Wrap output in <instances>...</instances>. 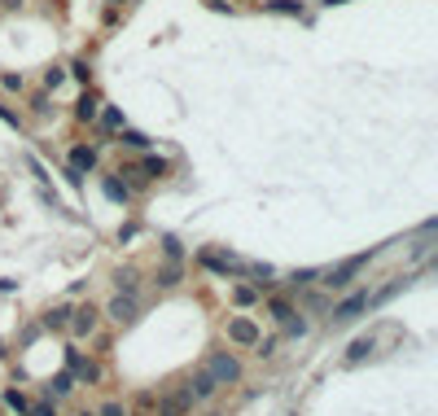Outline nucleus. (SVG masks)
Listing matches in <instances>:
<instances>
[{"mask_svg":"<svg viewBox=\"0 0 438 416\" xmlns=\"http://www.w3.org/2000/svg\"><path fill=\"white\" fill-rule=\"evenodd\" d=\"M198 263L207 272H215V276H245V259H237L232 250H215V245H207L198 254Z\"/></svg>","mask_w":438,"mask_h":416,"instance_id":"nucleus-1","label":"nucleus"},{"mask_svg":"<svg viewBox=\"0 0 438 416\" xmlns=\"http://www.w3.org/2000/svg\"><path fill=\"white\" fill-rule=\"evenodd\" d=\"M207 372H211V381H215V385H232V381L241 377V364H237V359H232L228 351H215V355H211V364H207Z\"/></svg>","mask_w":438,"mask_h":416,"instance_id":"nucleus-2","label":"nucleus"},{"mask_svg":"<svg viewBox=\"0 0 438 416\" xmlns=\"http://www.w3.org/2000/svg\"><path fill=\"white\" fill-rule=\"evenodd\" d=\"M364 263H368V254H355V259H347V263H338L333 272H324V285H328V289H342V285H351V276L360 272Z\"/></svg>","mask_w":438,"mask_h":416,"instance_id":"nucleus-3","label":"nucleus"},{"mask_svg":"<svg viewBox=\"0 0 438 416\" xmlns=\"http://www.w3.org/2000/svg\"><path fill=\"white\" fill-rule=\"evenodd\" d=\"M263 333H259V324L250 320V315H237V320H228V342H237V346H254Z\"/></svg>","mask_w":438,"mask_h":416,"instance_id":"nucleus-4","label":"nucleus"},{"mask_svg":"<svg viewBox=\"0 0 438 416\" xmlns=\"http://www.w3.org/2000/svg\"><path fill=\"white\" fill-rule=\"evenodd\" d=\"M66 364H71V377H75V381H84V385L101 377V368L92 364V359H84L79 351H66Z\"/></svg>","mask_w":438,"mask_h":416,"instance_id":"nucleus-5","label":"nucleus"},{"mask_svg":"<svg viewBox=\"0 0 438 416\" xmlns=\"http://www.w3.org/2000/svg\"><path fill=\"white\" fill-rule=\"evenodd\" d=\"M110 320H119V324H132L136 320V298L132 294H114L110 298V307H105Z\"/></svg>","mask_w":438,"mask_h":416,"instance_id":"nucleus-6","label":"nucleus"},{"mask_svg":"<svg viewBox=\"0 0 438 416\" xmlns=\"http://www.w3.org/2000/svg\"><path fill=\"white\" fill-rule=\"evenodd\" d=\"M92 166H97V149H92V145L71 149V180H75V184H79V175H84V171H92Z\"/></svg>","mask_w":438,"mask_h":416,"instance_id":"nucleus-7","label":"nucleus"},{"mask_svg":"<svg viewBox=\"0 0 438 416\" xmlns=\"http://www.w3.org/2000/svg\"><path fill=\"white\" fill-rule=\"evenodd\" d=\"M360 311H368V289H364V294H351V298L333 311V320H338V324H347V320H355Z\"/></svg>","mask_w":438,"mask_h":416,"instance_id":"nucleus-8","label":"nucleus"},{"mask_svg":"<svg viewBox=\"0 0 438 416\" xmlns=\"http://www.w3.org/2000/svg\"><path fill=\"white\" fill-rule=\"evenodd\" d=\"M184 395H189V399H211V395H215L211 372H207V368H202V372H193V377H189V385H184Z\"/></svg>","mask_w":438,"mask_h":416,"instance_id":"nucleus-9","label":"nucleus"},{"mask_svg":"<svg viewBox=\"0 0 438 416\" xmlns=\"http://www.w3.org/2000/svg\"><path fill=\"white\" fill-rule=\"evenodd\" d=\"M66 324L75 329V338H88V333L97 329V311H92V307H79V311H71V320H66Z\"/></svg>","mask_w":438,"mask_h":416,"instance_id":"nucleus-10","label":"nucleus"},{"mask_svg":"<svg viewBox=\"0 0 438 416\" xmlns=\"http://www.w3.org/2000/svg\"><path fill=\"white\" fill-rule=\"evenodd\" d=\"M373 346H377V333H364V338H355L351 351H347V364H364V359L373 355Z\"/></svg>","mask_w":438,"mask_h":416,"instance_id":"nucleus-11","label":"nucleus"},{"mask_svg":"<svg viewBox=\"0 0 438 416\" xmlns=\"http://www.w3.org/2000/svg\"><path fill=\"white\" fill-rule=\"evenodd\" d=\"M75 114H79V123H97V114H101V101H97V92H84V96H79Z\"/></svg>","mask_w":438,"mask_h":416,"instance_id":"nucleus-12","label":"nucleus"},{"mask_svg":"<svg viewBox=\"0 0 438 416\" xmlns=\"http://www.w3.org/2000/svg\"><path fill=\"white\" fill-rule=\"evenodd\" d=\"M97 123H101V132H110V136H119V132H123V114H119V105H101V114H97Z\"/></svg>","mask_w":438,"mask_h":416,"instance_id":"nucleus-13","label":"nucleus"},{"mask_svg":"<svg viewBox=\"0 0 438 416\" xmlns=\"http://www.w3.org/2000/svg\"><path fill=\"white\" fill-rule=\"evenodd\" d=\"M75 390V377L71 372H58V377L49 381V399H62V395H71Z\"/></svg>","mask_w":438,"mask_h":416,"instance_id":"nucleus-14","label":"nucleus"},{"mask_svg":"<svg viewBox=\"0 0 438 416\" xmlns=\"http://www.w3.org/2000/svg\"><path fill=\"white\" fill-rule=\"evenodd\" d=\"M268 311L277 315L281 324H294V307H290V302H285V298H272V302H268Z\"/></svg>","mask_w":438,"mask_h":416,"instance_id":"nucleus-15","label":"nucleus"},{"mask_svg":"<svg viewBox=\"0 0 438 416\" xmlns=\"http://www.w3.org/2000/svg\"><path fill=\"white\" fill-rule=\"evenodd\" d=\"M114 285H119V294H132V289H136V268H119Z\"/></svg>","mask_w":438,"mask_h":416,"instance_id":"nucleus-16","label":"nucleus"},{"mask_svg":"<svg viewBox=\"0 0 438 416\" xmlns=\"http://www.w3.org/2000/svg\"><path fill=\"white\" fill-rule=\"evenodd\" d=\"M5 404H9L13 412H18V416H26V412H31V399H26L22 390H5Z\"/></svg>","mask_w":438,"mask_h":416,"instance_id":"nucleus-17","label":"nucleus"},{"mask_svg":"<svg viewBox=\"0 0 438 416\" xmlns=\"http://www.w3.org/2000/svg\"><path fill=\"white\" fill-rule=\"evenodd\" d=\"M132 171H145V175H167V162H162V158H141V162L132 166Z\"/></svg>","mask_w":438,"mask_h":416,"instance_id":"nucleus-18","label":"nucleus"},{"mask_svg":"<svg viewBox=\"0 0 438 416\" xmlns=\"http://www.w3.org/2000/svg\"><path fill=\"white\" fill-rule=\"evenodd\" d=\"M119 145H128V149H149V141H145V136H141V132H128V128L119 132Z\"/></svg>","mask_w":438,"mask_h":416,"instance_id":"nucleus-19","label":"nucleus"},{"mask_svg":"<svg viewBox=\"0 0 438 416\" xmlns=\"http://www.w3.org/2000/svg\"><path fill=\"white\" fill-rule=\"evenodd\" d=\"M66 320H71V307H53V311L44 315V324H49V329H66Z\"/></svg>","mask_w":438,"mask_h":416,"instance_id":"nucleus-20","label":"nucleus"},{"mask_svg":"<svg viewBox=\"0 0 438 416\" xmlns=\"http://www.w3.org/2000/svg\"><path fill=\"white\" fill-rule=\"evenodd\" d=\"M175 281H180V259H171L167 268L158 272V285H175Z\"/></svg>","mask_w":438,"mask_h":416,"instance_id":"nucleus-21","label":"nucleus"},{"mask_svg":"<svg viewBox=\"0 0 438 416\" xmlns=\"http://www.w3.org/2000/svg\"><path fill=\"white\" fill-rule=\"evenodd\" d=\"M232 298H237V307H254V298H259V294H254L250 285H237V289H232Z\"/></svg>","mask_w":438,"mask_h":416,"instance_id":"nucleus-22","label":"nucleus"},{"mask_svg":"<svg viewBox=\"0 0 438 416\" xmlns=\"http://www.w3.org/2000/svg\"><path fill=\"white\" fill-rule=\"evenodd\" d=\"M105 198H114V202H128V198H132V193H128V189H123V184H119V180H105Z\"/></svg>","mask_w":438,"mask_h":416,"instance_id":"nucleus-23","label":"nucleus"},{"mask_svg":"<svg viewBox=\"0 0 438 416\" xmlns=\"http://www.w3.org/2000/svg\"><path fill=\"white\" fill-rule=\"evenodd\" d=\"M272 13H294V18H298V13H303V9H298L294 5V0H272V5H268Z\"/></svg>","mask_w":438,"mask_h":416,"instance_id":"nucleus-24","label":"nucleus"},{"mask_svg":"<svg viewBox=\"0 0 438 416\" xmlns=\"http://www.w3.org/2000/svg\"><path fill=\"white\" fill-rule=\"evenodd\" d=\"M62 79H66L62 66H49V71H44V83H49V88H62Z\"/></svg>","mask_w":438,"mask_h":416,"instance_id":"nucleus-25","label":"nucleus"},{"mask_svg":"<svg viewBox=\"0 0 438 416\" xmlns=\"http://www.w3.org/2000/svg\"><path fill=\"white\" fill-rule=\"evenodd\" d=\"M97 416H128V408H123V404H119V399H110V404H105V408H101Z\"/></svg>","mask_w":438,"mask_h":416,"instance_id":"nucleus-26","label":"nucleus"},{"mask_svg":"<svg viewBox=\"0 0 438 416\" xmlns=\"http://www.w3.org/2000/svg\"><path fill=\"white\" fill-rule=\"evenodd\" d=\"M26 416H58V412H53V399H44V404H31V412H26Z\"/></svg>","mask_w":438,"mask_h":416,"instance_id":"nucleus-27","label":"nucleus"},{"mask_svg":"<svg viewBox=\"0 0 438 416\" xmlns=\"http://www.w3.org/2000/svg\"><path fill=\"white\" fill-rule=\"evenodd\" d=\"M0 83H5L9 92H22V75H0Z\"/></svg>","mask_w":438,"mask_h":416,"instance_id":"nucleus-28","label":"nucleus"},{"mask_svg":"<svg viewBox=\"0 0 438 416\" xmlns=\"http://www.w3.org/2000/svg\"><path fill=\"white\" fill-rule=\"evenodd\" d=\"M71 75H75V79H88L92 71H88V62H75V66H71Z\"/></svg>","mask_w":438,"mask_h":416,"instance_id":"nucleus-29","label":"nucleus"},{"mask_svg":"<svg viewBox=\"0 0 438 416\" xmlns=\"http://www.w3.org/2000/svg\"><path fill=\"white\" fill-rule=\"evenodd\" d=\"M119 5H128V0H114V9H119ZM114 9H110V13H114Z\"/></svg>","mask_w":438,"mask_h":416,"instance_id":"nucleus-30","label":"nucleus"},{"mask_svg":"<svg viewBox=\"0 0 438 416\" xmlns=\"http://www.w3.org/2000/svg\"><path fill=\"white\" fill-rule=\"evenodd\" d=\"M79 416H97V412H79Z\"/></svg>","mask_w":438,"mask_h":416,"instance_id":"nucleus-31","label":"nucleus"}]
</instances>
